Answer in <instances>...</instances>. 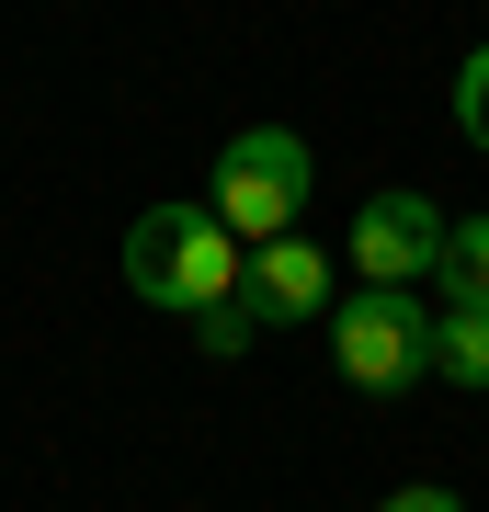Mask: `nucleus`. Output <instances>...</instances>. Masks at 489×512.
I'll return each mask as SVG.
<instances>
[{
  "label": "nucleus",
  "instance_id": "obj_1",
  "mask_svg": "<svg viewBox=\"0 0 489 512\" xmlns=\"http://www.w3.org/2000/svg\"><path fill=\"white\" fill-rule=\"evenodd\" d=\"M239 274H251V239H239L217 205H148V217L126 228V285L148 296V308L205 319L217 296H239Z\"/></svg>",
  "mask_w": 489,
  "mask_h": 512
},
{
  "label": "nucleus",
  "instance_id": "obj_2",
  "mask_svg": "<svg viewBox=\"0 0 489 512\" xmlns=\"http://www.w3.org/2000/svg\"><path fill=\"white\" fill-rule=\"evenodd\" d=\"M330 365H342V387H364V399H399V387L433 376V308H421L410 285H364L342 319H330Z\"/></svg>",
  "mask_w": 489,
  "mask_h": 512
},
{
  "label": "nucleus",
  "instance_id": "obj_3",
  "mask_svg": "<svg viewBox=\"0 0 489 512\" xmlns=\"http://www.w3.org/2000/svg\"><path fill=\"white\" fill-rule=\"evenodd\" d=\"M308 137H285V126H251V137H228L217 148V183H205V205L239 228V239H285L296 228V205H308Z\"/></svg>",
  "mask_w": 489,
  "mask_h": 512
},
{
  "label": "nucleus",
  "instance_id": "obj_4",
  "mask_svg": "<svg viewBox=\"0 0 489 512\" xmlns=\"http://www.w3.org/2000/svg\"><path fill=\"white\" fill-rule=\"evenodd\" d=\"M353 274L364 285H421V274H433V262H444V217H433V205H421V194H364L353 205Z\"/></svg>",
  "mask_w": 489,
  "mask_h": 512
},
{
  "label": "nucleus",
  "instance_id": "obj_5",
  "mask_svg": "<svg viewBox=\"0 0 489 512\" xmlns=\"http://www.w3.org/2000/svg\"><path fill=\"white\" fill-rule=\"evenodd\" d=\"M239 285H251V308H262V330H285V319H319L330 308V251H319V239H251V274H239Z\"/></svg>",
  "mask_w": 489,
  "mask_h": 512
},
{
  "label": "nucleus",
  "instance_id": "obj_6",
  "mask_svg": "<svg viewBox=\"0 0 489 512\" xmlns=\"http://www.w3.org/2000/svg\"><path fill=\"white\" fill-rule=\"evenodd\" d=\"M433 376L489 387V308H467V296H444V308H433Z\"/></svg>",
  "mask_w": 489,
  "mask_h": 512
},
{
  "label": "nucleus",
  "instance_id": "obj_7",
  "mask_svg": "<svg viewBox=\"0 0 489 512\" xmlns=\"http://www.w3.org/2000/svg\"><path fill=\"white\" fill-rule=\"evenodd\" d=\"M433 274H444V296L489 308V217H455V228H444V262H433Z\"/></svg>",
  "mask_w": 489,
  "mask_h": 512
},
{
  "label": "nucleus",
  "instance_id": "obj_8",
  "mask_svg": "<svg viewBox=\"0 0 489 512\" xmlns=\"http://www.w3.org/2000/svg\"><path fill=\"white\" fill-rule=\"evenodd\" d=\"M455 137H467V148H489V46H467V57H455Z\"/></svg>",
  "mask_w": 489,
  "mask_h": 512
},
{
  "label": "nucleus",
  "instance_id": "obj_9",
  "mask_svg": "<svg viewBox=\"0 0 489 512\" xmlns=\"http://www.w3.org/2000/svg\"><path fill=\"white\" fill-rule=\"evenodd\" d=\"M251 342H262V308H251V285H239V296H217V308H205V353L228 365V353H251Z\"/></svg>",
  "mask_w": 489,
  "mask_h": 512
},
{
  "label": "nucleus",
  "instance_id": "obj_10",
  "mask_svg": "<svg viewBox=\"0 0 489 512\" xmlns=\"http://www.w3.org/2000/svg\"><path fill=\"white\" fill-rule=\"evenodd\" d=\"M376 512H467V501H455V490H433V478H421V490H387Z\"/></svg>",
  "mask_w": 489,
  "mask_h": 512
}]
</instances>
